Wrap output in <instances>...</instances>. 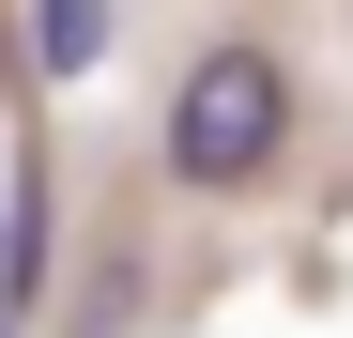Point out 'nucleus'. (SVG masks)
Returning a JSON list of instances; mask_svg holds the SVG:
<instances>
[{
	"instance_id": "f257e3e1",
	"label": "nucleus",
	"mask_w": 353,
	"mask_h": 338,
	"mask_svg": "<svg viewBox=\"0 0 353 338\" xmlns=\"http://www.w3.org/2000/svg\"><path fill=\"white\" fill-rule=\"evenodd\" d=\"M276 139H292L276 46H200L185 92H169V169H185L200 200H230V185H261V169H276Z\"/></svg>"
},
{
	"instance_id": "f03ea898",
	"label": "nucleus",
	"mask_w": 353,
	"mask_h": 338,
	"mask_svg": "<svg viewBox=\"0 0 353 338\" xmlns=\"http://www.w3.org/2000/svg\"><path fill=\"white\" fill-rule=\"evenodd\" d=\"M31 62L46 77H92L108 62V0H31Z\"/></svg>"
},
{
	"instance_id": "7ed1b4c3",
	"label": "nucleus",
	"mask_w": 353,
	"mask_h": 338,
	"mask_svg": "<svg viewBox=\"0 0 353 338\" xmlns=\"http://www.w3.org/2000/svg\"><path fill=\"white\" fill-rule=\"evenodd\" d=\"M31 277H46V200L0 215V292H31Z\"/></svg>"
}]
</instances>
